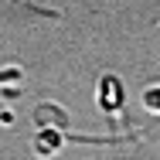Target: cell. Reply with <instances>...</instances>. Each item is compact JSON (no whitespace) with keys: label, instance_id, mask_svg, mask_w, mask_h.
I'll return each mask as SVG.
<instances>
[{"label":"cell","instance_id":"obj_4","mask_svg":"<svg viewBox=\"0 0 160 160\" xmlns=\"http://www.w3.org/2000/svg\"><path fill=\"white\" fill-rule=\"evenodd\" d=\"M143 106H147L150 112H160V85H150V89L143 92Z\"/></svg>","mask_w":160,"mask_h":160},{"label":"cell","instance_id":"obj_3","mask_svg":"<svg viewBox=\"0 0 160 160\" xmlns=\"http://www.w3.org/2000/svg\"><path fill=\"white\" fill-rule=\"evenodd\" d=\"M65 143H68V140H65V129H38V136H34V153H38V157H55Z\"/></svg>","mask_w":160,"mask_h":160},{"label":"cell","instance_id":"obj_1","mask_svg":"<svg viewBox=\"0 0 160 160\" xmlns=\"http://www.w3.org/2000/svg\"><path fill=\"white\" fill-rule=\"evenodd\" d=\"M99 109L106 112V116H116V112H123V102H126V89H123V78L119 75H112V72H106L102 78H99Z\"/></svg>","mask_w":160,"mask_h":160},{"label":"cell","instance_id":"obj_2","mask_svg":"<svg viewBox=\"0 0 160 160\" xmlns=\"http://www.w3.org/2000/svg\"><path fill=\"white\" fill-rule=\"evenodd\" d=\"M34 126H41V129H65L68 126V112H65L62 106L44 102V106L34 109Z\"/></svg>","mask_w":160,"mask_h":160},{"label":"cell","instance_id":"obj_5","mask_svg":"<svg viewBox=\"0 0 160 160\" xmlns=\"http://www.w3.org/2000/svg\"><path fill=\"white\" fill-rule=\"evenodd\" d=\"M7 82H21V68H17V65L0 68V85H7Z\"/></svg>","mask_w":160,"mask_h":160}]
</instances>
